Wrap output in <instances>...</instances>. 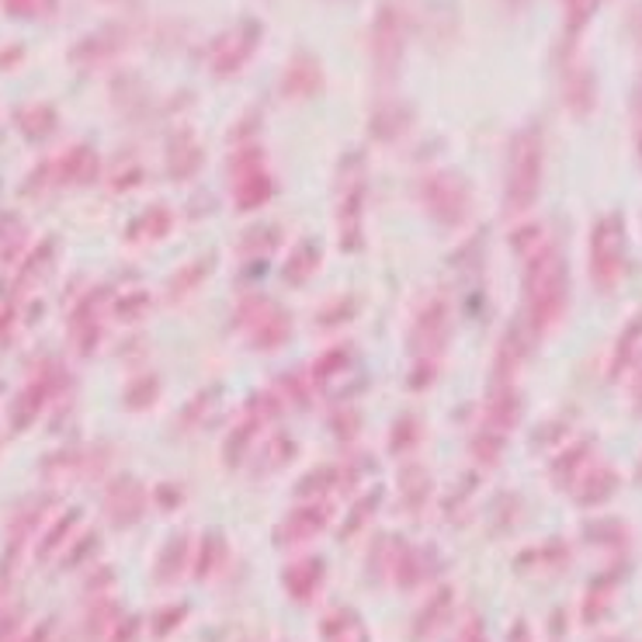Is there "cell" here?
<instances>
[{"label":"cell","instance_id":"cell-1","mask_svg":"<svg viewBox=\"0 0 642 642\" xmlns=\"http://www.w3.org/2000/svg\"><path fill=\"white\" fill-rule=\"evenodd\" d=\"M570 299V275L567 260L556 247H538L528 257L525 268V306H528V324L535 334H546L559 324V316L567 313Z\"/></svg>","mask_w":642,"mask_h":642},{"label":"cell","instance_id":"cell-2","mask_svg":"<svg viewBox=\"0 0 642 642\" xmlns=\"http://www.w3.org/2000/svg\"><path fill=\"white\" fill-rule=\"evenodd\" d=\"M541 164H546V147H541V132L521 129L511 143L507 156V185H504V209L507 215H525L541 191Z\"/></svg>","mask_w":642,"mask_h":642},{"label":"cell","instance_id":"cell-3","mask_svg":"<svg viewBox=\"0 0 642 642\" xmlns=\"http://www.w3.org/2000/svg\"><path fill=\"white\" fill-rule=\"evenodd\" d=\"M621 275H626V233L618 215H605L591 233V282L597 292H615Z\"/></svg>","mask_w":642,"mask_h":642},{"label":"cell","instance_id":"cell-4","mask_svg":"<svg viewBox=\"0 0 642 642\" xmlns=\"http://www.w3.org/2000/svg\"><path fill=\"white\" fill-rule=\"evenodd\" d=\"M420 202L428 206V212L434 215V223L455 230V226H463L469 219L472 191H469V185L458 174L437 171V174H428L424 185H420Z\"/></svg>","mask_w":642,"mask_h":642},{"label":"cell","instance_id":"cell-5","mask_svg":"<svg viewBox=\"0 0 642 642\" xmlns=\"http://www.w3.org/2000/svg\"><path fill=\"white\" fill-rule=\"evenodd\" d=\"M275 191V180L268 174L265 153L257 147H244L233 156V202L240 212H254L260 206H268V198Z\"/></svg>","mask_w":642,"mask_h":642},{"label":"cell","instance_id":"cell-6","mask_svg":"<svg viewBox=\"0 0 642 642\" xmlns=\"http://www.w3.org/2000/svg\"><path fill=\"white\" fill-rule=\"evenodd\" d=\"M452 330V316L445 299H431V303L417 313L413 330H410V354L420 361H434V354L445 351Z\"/></svg>","mask_w":642,"mask_h":642},{"label":"cell","instance_id":"cell-7","mask_svg":"<svg viewBox=\"0 0 642 642\" xmlns=\"http://www.w3.org/2000/svg\"><path fill=\"white\" fill-rule=\"evenodd\" d=\"M372 59L383 77H396L399 59H404V17L396 8H383L372 25Z\"/></svg>","mask_w":642,"mask_h":642},{"label":"cell","instance_id":"cell-8","mask_svg":"<svg viewBox=\"0 0 642 642\" xmlns=\"http://www.w3.org/2000/svg\"><path fill=\"white\" fill-rule=\"evenodd\" d=\"M105 511H108L115 528L136 525V521L143 517V511H147V490H143V483H139V479H132V476H122V479H115V483H108V490H105Z\"/></svg>","mask_w":642,"mask_h":642},{"label":"cell","instance_id":"cell-9","mask_svg":"<svg viewBox=\"0 0 642 642\" xmlns=\"http://www.w3.org/2000/svg\"><path fill=\"white\" fill-rule=\"evenodd\" d=\"M254 49H257V25H250V22L233 28V32H226V35H219L212 52H209L212 70L219 77H230V73H236L240 67L247 63Z\"/></svg>","mask_w":642,"mask_h":642},{"label":"cell","instance_id":"cell-10","mask_svg":"<svg viewBox=\"0 0 642 642\" xmlns=\"http://www.w3.org/2000/svg\"><path fill=\"white\" fill-rule=\"evenodd\" d=\"M327 525H330V507L324 504V500H313V504H306V507H295L282 525H278L275 541L278 546H303V541L316 538Z\"/></svg>","mask_w":642,"mask_h":642},{"label":"cell","instance_id":"cell-11","mask_svg":"<svg viewBox=\"0 0 642 642\" xmlns=\"http://www.w3.org/2000/svg\"><path fill=\"white\" fill-rule=\"evenodd\" d=\"M324 87V67L316 63V56L310 52H299L292 56V63L285 67V77H282V94L292 97V102H303V97H313Z\"/></svg>","mask_w":642,"mask_h":642},{"label":"cell","instance_id":"cell-12","mask_svg":"<svg viewBox=\"0 0 642 642\" xmlns=\"http://www.w3.org/2000/svg\"><path fill=\"white\" fill-rule=\"evenodd\" d=\"M324 576H327V563L319 556H310V559H299V563H292L285 570V591L292 600H313V594L319 591V584H324Z\"/></svg>","mask_w":642,"mask_h":642},{"label":"cell","instance_id":"cell-13","mask_svg":"<svg viewBox=\"0 0 642 642\" xmlns=\"http://www.w3.org/2000/svg\"><path fill=\"white\" fill-rule=\"evenodd\" d=\"M188 549H191V538L185 535V532H177V535H171L167 538V546L160 549V556H156V584H164V587H171V584H177L180 576H185V570H188Z\"/></svg>","mask_w":642,"mask_h":642},{"label":"cell","instance_id":"cell-14","mask_svg":"<svg viewBox=\"0 0 642 642\" xmlns=\"http://www.w3.org/2000/svg\"><path fill=\"white\" fill-rule=\"evenodd\" d=\"M247 334H250V345H254L257 351H278V348H282L285 340H289V334H292V319H289L285 310L271 306Z\"/></svg>","mask_w":642,"mask_h":642},{"label":"cell","instance_id":"cell-15","mask_svg":"<svg viewBox=\"0 0 642 642\" xmlns=\"http://www.w3.org/2000/svg\"><path fill=\"white\" fill-rule=\"evenodd\" d=\"M202 147L195 143V139L188 132H180L171 139V150H167V174L174 180H188L195 177L198 171H202Z\"/></svg>","mask_w":642,"mask_h":642},{"label":"cell","instance_id":"cell-16","mask_svg":"<svg viewBox=\"0 0 642 642\" xmlns=\"http://www.w3.org/2000/svg\"><path fill=\"white\" fill-rule=\"evenodd\" d=\"M521 420V396L514 386H497L487 399V428H493L497 434L511 431Z\"/></svg>","mask_w":642,"mask_h":642},{"label":"cell","instance_id":"cell-17","mask_svg":"<svg viewBox=\"0 0 642 642\" xmlns=\"http://www.w3.org/2000/svg\"><path fill=\"white\" fill-rule=\"evenodd\" d=\"M361 202H365V185L354 180V188L345 195V209H340V247L345 250L361 247Z\"/></svg>","mask_w":642,"mask_h":642},{"label":"cell","instance_id":"cell-18","mask_svg":"<svg viewBox=\"0 0 642 642\" xmlns=\"http://www.w3.org/2000/svg\"><path fill=\"white\" fill-rule=\"evenodd\" d=\"M452 587H441L424 608L417 611V618H413V639H428L431 632H437L441 626H445V618L452 615Z\"/></svg>","mask_w":642,"mask_h":642},{"label":"cell","instance_id":"cell-19","mask_svg":"<svg viewBox=\"0 0 642 642\" xmlns=\"http://www.w3.org/2000/svg\"><path fill=\"white\" fill-rule=\"evenodd\" d=\"M212 268H215V254H202V257H195V260H188L185 268H180L174 278H171V303H177L180 295H188V292H195L198 285L206 282V278L212 275Z\"/></svg>","mask_w":642,"mask_h":642},{"label":"cell","instance_id":"cell-20","mask_svg":"<svg viewBox=\"0 0 642 642\" xmlns=\"http://www.w3.org/2000/svg\"><path fill=\"white\" fill-rule=\"evenodd\" d=\"M226 556H230L226 535H223V532H209V535L202 538V546H198L195 576H198V580H209L212 573H219V570L226 567Z\"/></svg>","mask_w":642,"mask_h":642},{"label":"cell","instance_id":"cell-21","mask_svg":"<svg viewBox=\"0 0 642 642\" xmlns=\"http://www.w3.org/2000/svg\"><path fill=\"white\" fill-rule=\"evenodd\" d=\"M171 226H174V215L164 206H153L136 219L129 233H132V240H160L171 233Z\"/></svg>","mask_w":642,"mask_h":642},{"label":"cell","instance_id":"cell-22","mask_svg":"<svg viewBox=\"0 0 642 642\" xmlns=\"http://www.w3.org/2000/svg\"><path fill=\"white\" fill-rule=\"evenodd\" d=\"M393 576L399 587H417L424 580V567H420V552L413 546H399L393 559Z\"/></svg>","mask_w":642,"mask_h":642},{"label":"cell","instance_id":"cell-23","mask_svg":"<svg viewBox=\"0 0 642 642\" xmlns=\"http://www.w3.org/2000/svg\"><path fill=\"white\" fill-rule=\"evenodd\" d=\"M260 424H265V420H260L254 410H247V420H244V424H240V428L226 437V463H230V466H236L240 458L247 455V448H250V441L257 437Z\"/></svg>","mask_w":642,"mask_h":642},{"label":"cell","instance_id":"cell-24","mask_svg":"<svg viewBox=\"0 0 642 642\" xmlns=\"http://www.w3.org/2000/svg\"><path fill=\"white\" fill-rule=\"evenodd\" d=\"M399 490H404V504L410 511H417L431 497V476H428V469L410 466L404 476H399Z\"/></svg>","mask_w":642,"mask_h":642},{"label":"cell","instance_id":"cell-25","mask_svg":"<svg viewBox=\"0 0 642 642\" xmlns=\"http://www.w3.org/2000/svg\"><path fill=\"white\" fill-rule=\"evenodd\" d=\"M319 268V247L313 244V240H306L303 247H299L289 260V268H285V282H295V285H303L306 278H313Z\"/></svg>","mask_w":642,"mask_h":642},{"label":"cell","instance_id":"cell-26","mask_svg":"<svg viewBox=\"0 0 642 642\" xmlns=\"http://www.w3.org/2000/svg\"><path fill=\"white\" fill-rule=\"evenodd\" d=\"M618 487V476L611 469H597L584 479V487L576 490V500L580 504H600V500H608Z\"/></svg>","mask_w":642,"mask_h":642},{"label":"cell","instance_id":"cell-27","mask_svg":"<svg viewBox=\"0 0 642 642\" xmlns=\"http://www.w3.org/2000/svg\"><path fill=\"white\" fill-rule=\"evenodd\" d=\"M278 240H282L278 226H254V230H247L244 236H240L236 250H240V254H247V257H260V254L275 250V247H278Z\"/></svg>","mask_w":642,"mask_h":642},{"label":"cell","instance_id":"cell-28","mask_svg":"<svg viewBox=\"0 0 642 642\" xmlns=\"http://www.w3.org/2000/svg\"><path fill=\"white\" fill-rule=\"evenodd\" d=\"M567 105L580 115H587L594 108V80L591 73H573V80L567 84Z\"/></svg>","mask_w":642,"mask_h":642},{"label":"cell","instance_id":"cell-29","mask_svg":"<svg viewBox=\"0 0 642 642\" xmlns=\"http://www.w3.org/2000/svg\"><path fill=\"white\" fill-rule=\"evenodd\" d=\"M639 340H642V316H639V319H632V324L626 327V334L618 337L615 361H611V375H621V369H626V365H629V358L635 354Z\"/></svg>","mask_w":642,"mask_h":642},{"label":"cell","instance_id":"cell-30","mask_svg":"<svg viewBox=\"0 0 642 642\" xmlns=\"http://www.w3.org/2000/svg\"><path fill=\"white\" fill-rule=\"evenodd\" d=\"M407 126H410V115L404 108H386V112H375V118H372V136H378V139H396Z\"/></svg>","mask_w":642,"mask_h":642},{"label":"cell","instance_id":"cell-31","mask_svg":"<svg viewBox=\"0 0 642 642\" xmlns=\"http://www.w3.org/2000/svg\"><path fill=\"white\" fill-rule=\"evenodd\" d=\"M351 365V351L348 348H330L324 358L316 361V372H313V378L316 383H327V378H334V375H340Z\"/></svg>","mask_w":642,"mask_h":642},{"label":"cell","instance_id":"cell-32","mask_svg":"<svg viewBox=\"0 0 642 642\" xmlns=\"http://www.w3.org/2000/svg\"><path fill=\"white\" fill-rule=\"evenodd\" d=\"M188 618V605H171V608H160L153 615V639H167L180 621Z\"/></svg>","mask_w":642,"mask_h":642},{"label":"cell","instance_id":"cell-33","mask_svg":"<svg viewBox=\"0 0 642 642\" xmlns=\"http://www.w3.org/2000/svg\"><path fill=\"white\" fill-rule=\"evenodd\" d=\"M156 393H160V378H156V375H147V378H139V383H136L132 389H126V404H129L132 410H143V407L153 404Z\"/></svg>","mask_w":642,"mask_h":642},{"label":"cell","instance_id":"cell-34","mask_svg":"<svg viewBox=\"0 0 642 642\" xmlns=\"http://www.w3.org/2000/svg\"><path fill=\"white\" fill-rule=\"evenodd\" d=\"M268 310H271V303H268L265 295H247L244 303H240V310H236V327H247L250 330Z\"/></svg>","mask_w":642,"mask_h":642},{"label":"cell","instance_id":"cell-35","mask_svg":"<svg viewBox=\"0 0 642 642\" xmlns=\"http://www.w3.org/2000/svg\"><path fill=\"white\" fill-rule=\"evenodd\" d=\"M334 479H337V469L334 466H327V469H313L303 483H299V497H319L324 490H330L334 487Z\"/></svg>","mask_w":642,"mask_h":642},{"label":"cell","instance_id":"cell-36","mask_svg":"<svg viewBox=\"0 0 642 642\" xmlns=\"http://www.w3.org/2000/svg\"><path fill=\"white\" fill-rule=\"evenodd\" d=\"M417 417H399L396 420V431L389 437V452H404V448H413L417 445Z\"/></svg>","mask_w":642,"mask_h":642},{"label":"cell","instance_id":"cell-37","mask_svg":"<svg viewBox=\"0 0 642 642\" xmlns=\"http://www.w3.org/2000/svg\"><path fill=\"white\" fill-rule=\"evenodd\" d=\"M150 292H136L132 299H126V303H118V319H139V316H147L150 310Z\"/></svg>","mask_w":642,"mask_h":642},{"label":"cell","instance_id":"cell-38","mask_svg":"<svg viewBox=\"0 0 642 642\" xmlns=\"http://www.w3.org/2000/svg\"><path fill=\"white\" fill-rule=\"evenodd\" d=\"M472 452L479 455V458H483V463H497V455H500V434L493 431H483V434H479L476 441H472Z\"/></svg>","mask_w":642,"mask_h":642},{"label":"cell","instance_id":"cell-39","mask_svg":"<svg viewBox=\"0 0 642 642\" xmlns=\"http://www.w3.org/2000/svg\"><path fill=\"white\" fill-rule=\"evenodd\" d=\"M375 504H378V493H369V497L361 500V504L354 507V517L348 521V525H345V532H340V535H345V538H348V535H354V532H358V528H361V525H365V521H369V514H372V507H375Z\"/></svg>","mask_w":642,"mask_h":642},{"label":"cell","instance_id":"cell-40","mask_svg":"<svg viewBox=\"0 0 642 642\" xmlns=\"http://www.w3.org/2000/svg\"><path fill=\"white\" fill-rule=\"evenodd\" d=\"M455 642H487V629H483V618L479 615H469V621L463 626V632H458Z\"/></svg>","mask_w":642,"mask_h":642},{"label":"cell","instance_id":"cell-41","mask_svg":"<svg viewBox=\"0 0 642 642\" xmlns=\"http://www.w3.org/2000/svg\"><path fill=\"white\" fill-rule=\"evenodd\" d=\"M136 635H139V618H126V621H118L112 642H136Z\"/></svg>","mask_w":642,"mask_h":642},{"label":"cell","instance_id":"cell-42","mask_svg":"<svg viewBox=\"0 0 642 642\" xmlns=\"http://www.w3.org/2000/svg\"><path fill=\"white\" fill-rule=\"evenodd\" d=\"M632 112H635V139H639V153H642V80H639V84H635Z\"/></svg>","mask_w":642,"mask_h":642},{"label":"cell","instance_id":"cell-43","mask_svg":"<svg viewBox=\"0 0 642 642\" xmlns=\"http://www.w3.org/2000/svg\"><path fill=\"white\" fill-rule=\"evenodd\" d=\"M282 386L289 389V396H292V399L299 396V404L306 407V396H310V393H306V386H303V378H295V375H285V378H282Z\"/></svg>","mask_w":642,"mask_h":642},{"label":"cell","instance_id":"cell-44","mask_svg":"<svg viewBox=\"0 0 642 642\" xmlns=\"http://www.w3.org/2000/svg\"><path fill=\"white\" fill-rule=\"evenodd\" d=\"M629 28H632V38L642 46V0L632 8V14H629Z\"/></svg>","mask_w":642,"mask_h":642},{"label":"cell","instance_id":"cell-45","mask_svg":"<svg viewBox=\"0 0 642 642\" xmlns=\"http://www.w3.org/2000/svg\"><path fill=\"white\" fill-rule=\"evenodd\" d=\"M507 642H532V629H528V621H517V626L511 629V639Z\"/></svg>","mask_w":642,"mask_h":642},{"label":"cell","instance_id":"cell-46","mask_svg":"<svg viewBox=\"0 0 642 642\" xmlns=\"http://www.w3.org/2000/svg\"><path fill=\"white\" fill-rule=\"evenodd\" d=\"M635 410L642 413V375H639V383H635Z\"/></svg>","mask_w":642,"mask_h":642},{"label":"cell","instance_id":"cell-47","mask_svg":"<svg viewBox=\"0 0 642 642\" xmlns=\"http://www.w3.org/2000/svg\"><path fill=\"white\" fill-rule=\"evenodd\" d=\"M244 642H247V639H244Z\"/></svg>","mask_w":642,"mask_h":642}]
</instances>
